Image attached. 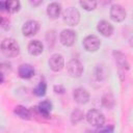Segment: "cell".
I'll list each match as a JSON object with an SVG mask.
<instances>
[{
  "mask_svg": "<svg viewBox=\"0 0 133 133\" xmlns=\"http://www.w3.org/2000/svg\"><path fill=\"white\" fill-rule=\"evenodd\" d=\"M1 51L6 57H16L20 53V47L15 38L8 37L1 43Z\"/></svg>",
  "mask_w": 133,
  "mask_h": 133,
  "instance_id": "6da1fadb",
  "label": "cell"
},
{
  "mask_svg": "<svg viewBox=\"0 0 133 133\" xmlns=\"http://www.w3.org/2000/svg\"><path fill=\"white\" fill-rule=\"evenodd\" d=\"M63 21L70 26H76L80 21V14L75 7H68L62 14Z\"/></svg>",
  "mask_w": 133,
  "mask_h": 133,
  "instance_id": "7a4b0ae2",
  "label": "cell"
},
{
  "mask_svg": "<svg viewBox=\"0 0 133 133\" xmlns=\"http://www.w3.org/2000/svg\"><path fill=\"white\" fill-rule=\"evenodd\" d=\"M86 119H87V122L90 125H92L95 127H101L105 123V116H104V114L100 110H98V109H91V110H89L87 112V114H86Z\"/></svg>",
  "mask_w": 133,
  "mask_h": 133,
  "instance_id": "3957f363",
  "label": "cell"
},
{
  "mask_svg": "<svg viewBox=\"0 0 133 133\" xmlns=\"http://www.w3.org/2000/svg\"><path fill=\"white\" fill-rule=\"evenodd\" d=\"M66 71L71 77H80L83 72V65L77 59H72L66 64Z\"/></svg>",
  "mask_w": 133,
  "mask_h": 133,
  "instance_id": "277c9868",
  "label": "cell"
},
{
  "mask_svg": "<svg viewBox=\"0 0 133 133\" xmlns=\"http://www.w3.org/2000/svg\"><path fill=\"white\" fill-rule=\"evenodd\" d=\"M77 38V34L75 31L71 30V29H64L60 32V35H59V39H60V43L63 45V46H66V47H70L72 46L75 41Z\"/></svg>",
  "mask_w": 133,
  "mask_h": 133,
  "instance_id": "5b68a950",
  "label": "cell"
},
{
  "mask_svg": "<svg viewBox=\"0 0 133 133\" xmlns=\"http://www.w3.org/2000/svg\"><path fill=\"white\" fill-rule=\"evenodd\" d=\"M100 46H101V42L96 35H87L83 39V47L85 48L86 51L95 52L100 48Z\"/></svg>",
  "mask_w": 133,
  "mask_h": 133,
  "instance_id": "8992f818",
  "label": "cell"
},
{
  "mask_svg": "<svg viewBox=\"0 0 133 133\" xmlns=\"http://www.w3.org/2000/svg\"><path fill=\"white\" fill-rule=\"evenodd\" d=\"M127 12L122 5L113 4L110 8V18L115 22H122L125 20Z\"/></svg>",
  "mask_w": 133,
  "mask_h": 133,
  "instance_id": "52a82bcc",
  "label": "cell"
},
{
  "mask_svg": "<svg viewBox=\"0 0 133 133\" xmlns=\"http://www.w3.org/2000/svg\"><path fill=\"white\" fill-rule=\"evenodd\" d=\"M38 29H39V24L34 20H30L23 25L22 32L25 36H33L34 34L37 33Z\"/></svg>",
  "mask_w": 133,
  "mask_h": 133,
  "instance_id": "ba28073f",
  "label": "cell"
},
{
  "mask_svg": "<svg viewBox=\"0 0 133 133\" xmlns=\"http://www.w3.org/2000/svg\"><path fill=\"white\" fill-rule=\"evenodd\" d=\"M49 65L52 71L59 72L64 66V59L60 54H53L49 59Z\"/></svg>",
  "mask_w": 133,
  "mask_h": 133,
  "instance_id": "9c48e42d",
  "label": "cell"
},
{
  "mask_svg": "<svg viewBox=\"0 0 133 133\" xmlns=\"http://www.w3.org/2000/svg\"><path fill=\"white\" fill-rule=\"evenodd\" d=\"M51 110H52V104L48 100L41 102L36 107H34V111H36V113L39 116H43V117H46V118H48L50 116Z\"/></svg>",
  "mask_w": 133,
  "mask_h": 133,
  "instance_id": "30bf717a",
  "label": "cell"
},
{
  "mask_svg": "<svg viewBox=\"0 0 133 133\" xmlns=\"http://www.w3.org/2000/svg\"><path fill=\"white\" fill-rule=\"evenodd\" d=\"M74 100L78 104H85L89 100V94L86 89L82 87H78L74 90Z\"/></svg>",
  "mask_w": 133,
  "mask_h": 133,
  "instance_id": "8fae6325",
  "label": "cell"
},
{
  "mask_svg": "<svg viewBox=\"0 0 133 133\" xmlns=\"http://www.w3.org/2000/svg\"><path fill=\"white\" fill-rule=\"evenodd\" d=\"M97 28H98L99 32H100L102 35H104V36H110V35L113 33V27H112V25H111L109 22L105 21V20L100 21V22L98 23Z\"/></svg>",
  "mask_w": 133,
  "mask_h": 133,
  "instance_id": "7c38bea8",
  "label": "cell"
},
{
  "mask_svg": "<svg viewBox=\"0 0 133 133\" xmlns=\"http://www.w3.org/2000/svg\"><path fill=\"white\" fill-rule=\"evenodd\" d=\"M19 76L23 79H29L34 75V69L30 64H21L19 66Z\"/></svg>",
  "mask_w": 133,
  "mask_h": 133,
  "instance_id": "4fadbf2b",
  "label": "cell"
},
{
  "mask_svg": "<svg viewBox=\"0 0 133 133\" xmlns=\"http://www.w3.org/2000/svg\"><path fill=\"white\" fill-rule=\"evenodd\" d=\"M60 12H61V5L59 3H57V2H52L47 7V15L51 19L58 18Z\"/></svg>",
  "mask_w": 133,
  "mask_h": 133,
  "instance_id": "5bb4252c",
  "label": "cell"
},
{
  "mask_svg": "<svg viewBox=\"0 0 133 133\" xmlns=\"http://www.w3.org/2000/svg\"><path fill=\"white\" fill-rule=\"evenodd\" d=\"M28 52L31 54V55H39L42 52H43V49H44V46L43 44L37 41V39H34V41H31L29 44H28Z\"/></svg>",
  "mask_w": 133,
  "mask_h": 133,
  "instance_id": "9a60e30c",
  "label": "cell"
},
{
  "mask_svg": "<svg viewBox=\"0 0 133 133\" xmlns=\"http://www.w3.org/2000/svg\"><path fill=\"white\" fill-rule=\"evenodd\" d=\"M14 112H15V114H17L19 117H21L23 119H30L31 118V111L22 105L15 107Z\"/></svg>",
  "mask_w": 133,
  "mask_h": 133,
  "instance_id": "2e32d148",
  "label": "cell"
},
{
  "mask_svg": "<svg viewBox=\"0 0 133 133\" xmlns=\"http://www.w3.org/2000/svg\"><path fill=\"white\" fill-rule=\"evenodd\" d=\"M114 55H115V61L117 62L119 68L123 69L124 71L125 70H129V63L127 61L126 56L121 52H114Z\"/></svg>",
  "mask_w": 133,
  "mask_h": 133,
  "instance_id": "e0dca14e",
  "label": "cell"
},
{
  "mask_svg": "<svg viewBox=\"0 0 133 133\" xmlns=\"http://www.w3.org/2000/svg\"><path fill=\"white\" fill-rule=\"evenodd\" d=\"M21 7V4L18 0H9V1H5V9L8 12L15 14L17 11H19Z\"/></svg>",
  "mask_w": 133,
  "mask_h": 133,
  "instance_id": "ac0fdd59",
  "label": "cell"
},
{
  "mask_svg": "<svg viewBox=\"0 0 133 133\" xmlns=\"http://www.w3.org/2000/svg\"><path fill=\"white\" fill-rule=\"evenodd\" d=\"M102 104L104 107L108 108V109H111L114 105V98L111 94H106L103 96L102 98Z\"/></svg>",
  "mask_w": 133,
  "mask_h": 133,
  "instance_id": "d6986e66",
  "label": "cell"
},
{
  "mask_svg": "<svg viewBox=\"0 0 133 133\" xmlns=\"http://www.w3.org/2000/svg\"><path fill=\"white\" fill-rule=\"evenodd\" d=\"M83 117H84L83 111L80 110V109H75V110L72 112V114H71V122L76 125V124L80 123V122L83 119Z\"/></svg>",
  "mask_w": 133,
  "mask_h": 133,
  "instance_id": "ffe728a7",
  "label": "cell"
},
{
  "mask_svg": "<svg viewBox=\"0 0 133 133\" xmlns=\"http://www.w3.org/2000/svg\"><path fill=\"white\" fill-rule=\"evenodd\" d=\"M46 90H47V84H46V82H45V81H41V82L37 84V86L33 89V92H34L37 97H43V96H45Z\"/></svg>",
  "mask_w": 133,
  "mask_h": 133,
  "instance_id": "44dd1931",
  "label": "cell"
},
{
  "mask_svg": "<svg viewBox=\"0 0 133 133\" xmlns=\"http://www.w3.org/2000/svg\"><path fill=\"white\" fill-rule=\"evenodd\" d=\"M79 3L85 10H92L96 8V6L98 4V2L95 0H81Z\"/></svg>",
  "mask_w": 133,
  "mask_h": 133,
  "instance_id": "7402d4cb",
  "label": "cell"
},
{
  "mask_svg": "<svg viewBox=\"0 0 133 133\" xmlns=\"http://www.w3.org/2000/svg\"><path fill=\"white\" fill-rule=\"evenodd\" d=\"M114 126L113 125H107V126H101L100 129L97 130V133H113Z\"/></svg>",
  "mask_w": 133,
  "mask_h": 133,
  "instance_id": "603a6c76",
  "label": "cell"
},
{
  "mask_svg": "<svg viewBox=\"0 0 133 133\" xmlns=\"http://www.w3.org/2000/svg\"><path fill=\"white\" fill-rule=\"evenodd\" d=\"M54 90H55V92H57V94H63L64 87L61 86V85H55V86H54Z\"/></svg>",
  "mask_w": 133,
  "mask_h": 133,
  "instance_id": "cb8c5ba5",
  "label": "cell"
},
{
  "mask_svg": "<svg viewBox=\"0 0 133 133\" xmlns=\"http://www.w3.org/2000/svg\"><path fill=\"white\" fill-rule=\"evenodd\" d=\"M5 9V1H0V10Z\"/></svg>",
  "mask_w": 133,
  "mask_h": 133,
  "instance_id": "d4e9b609",
  "label": "cell"
},
{
  "mask_svg": "<svg viewBox=\"0 0 133 133\" xmlns=\"http://www.w3.org/2000/svg\"><path fill=\"white\" fill-rule=\"evenodd\" d=\"M3 79H4V77H3V74L0 72V84L3 82Z\"/></svg>",
  "mask_w": 133,
  "mask_h": 133,
  "instance_id": "484cf974",
  "label": "cell"
},
{
  "mask_svg": "<svg viewBox=\"0 0 133 133\" xmlns=\"http://www.w3.org/2000/svg\"><path fill=\"white\" fill-rule=\"evenodd\" d=\"M1 23H2V18L0 17V24H1Z\"/></svg>",
  "mask_w": 133,
  "mask_h": 133,
  "instance_id": "4316f807",
  "label": "cell"
}]
</instances>
